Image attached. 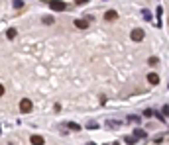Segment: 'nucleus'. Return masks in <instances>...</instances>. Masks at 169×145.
I'll return each instance as SVG.
<instances>
[{"mask_svg":"<svg viewBox=\"0 0 169 145\" xmlns=\"http://www.w3.org/2000/svg\"><path fill=\"white\" fill-rule=\"evenodd\" d=\"M148 63L153 67V65H157V63H159V59H157V57H150V59H148Z\"/></svg>","mask_w":169,"mask_h":145,"instance_id":"obj_13","label":"nucleus"},{"mask_svg":"<svg viewBox=\"0 0 169 145\" xmlns=\"http://www.w3.org/2000/svg\"><path fill=\"white\" fill-rule=\"evenodd\" d=\"M132 39L134 41H142L143 39V30H132Z\"/></svg>","mask_w":169,"mask_h":145,"instance_id":"obj_4","label":"nucleus"},{"mask_svg":"<svg viewBox=\"0 0 169 145\" xmlns=\"http://www.w3.org/2000/svg\"><path fill=\"white\" fill-rule=\"evenodd\" d=\"M32 108H33L32 100H28V98L20 100V112H22V114H30V112H32Z\"/></svg>","mask_w":169,"mask_h":145,"instance_id":"obj_1","label":"nucleus"},{"mask_svg":"<svg viewBox=\"0 0 169 145\" xmlns=\"http://www.w3.org/2000/svg\"><path fill=\"white\" fill-rule=\"evenodd\" d=\"M116 16H118V14H116V10H108V12L104 14V18H106L108 22H110V20H116Z\"/></svg>","mask_w":169,"mask_h":145,"instance_id":"obj_8","label":"nucleus"},{"mask_svg":"<svg viewBox=\"0 0 169 145\" xmlns=\"http://www.w3.org/2000/svg\"><path fill=\"white\" fill-rule=\"evenodd\" d=\"M161 14H163V8L157 6V18H159V22H161Z\"/></svg>","mask_w":169,"mask_h":145,"instance_id":"obj_20","label":"nucleus"},{"mask_svg":"<svg viewBox=\"0 0 169 145\" xmlns=\"http://www.w3.org/2000/svg\"><path fill=\"white\" fill-rule=\"evenodd\" d=\"M12 6H14V8H18V10H20V8H24V2H14Z\"/></svg>","mask_w":169,"mask_h":145,"instance_id":"obj_21","label":"nucleus"},{"mask_svg":"<svg viewBox=\"0 0 169 145\" xmlns=\"http://www.w3.org/2000/svg\"><path fill=\"white\" fill-rule=\"evenodd\" d=\"M143 116H146V118H150V116H153V110H146V112H143Z\"/></svg>","mask_w":169,"mask_h":145,"instance_id":"obj_22","label":"nucleus"},{"mask_svg":"<svg viewBox=\"0 0 169 145\" xmlns=\"http://www.w3.org/2000/svg\"><path fill=\"white\" fill-rule=\"evenodd\" d=\"M112 145H120V143H112Z\"/></svg>","mask_w":169,"mask_h":145,"instance_id":"obj_25","label":"nucleus"},{"mask_svg":"<svg viewBox=\"0 0 169 145\" xmlns=\"http://www.w3.org/2000/svg\"><path fill=\"white\" fill-rule=\"evenodd\" d=\"M132 137H134V139H136V137L146 139V137H148V133H146V130H142V127H136V130H134V133H132Z\"/></svg>","mask_w":169,"mask_h":145,"instance_id":"obj_3","label":"nucleus"},{"mask_svg":"<svg viewBox=\"0 0 169 145\" xmlns=\"http://www.w3.org/2000/svg\"><path fill=\"white\" fill-rule=\"evenodd\" d=\"M43 24H53V18L51 16H45V18H43Z\"/></svg>","mask_w":169,"mask_h":145,"instance_id":"obj_18","label":"nucleus"},{"mask_svg":"<svg viewBox=\"0 0 169 145\" xmlns=\"http://www.w3.org/2000/svg\"><path fill=\"white\" fill-rule=\"evenodd\" d=\"M87 127H89V130H97V127H98V124H94V122H91V124H87Z\"/></svg>","mask_w":169,"mask_h":145,"instance_id":"obj_19","label":"nucleus"},{"mask_svg":"<svg viewBox=\"0 0 169 145\" xmlns=\"http://www.w3.org/2000/svg\"><path fill=\"white\" fill-rule=\"evenodd\" d=\"M128 122H132V124H140V118H138V116H130Z\"/></svg>","mask_w":169,"mask_h":145,"instance_id":"obj_16","label":"nucleus"},{"mask_svg":"<svg viewBox=\"0 0 169 145\" xmlns=\"http://www.w3.org/2000/svg\"><path fill=\"white\" fill-rule=\"evenodd\" d=\"M67 127H69L71 132H81V125L75 124V122H67Z\"/></svg>","mask_w":169,"mask_h":145,"instance_id":"obj_9","label":"nucleus"},{"mask_svg":"<svg viewBox=\"0 0 169 145\" xmlns=\"http://www.w3.org/2000/svg\"><path fill=\"white\" fill-rule=\"evenodd\" d=\"M4 96V84H0V98Z\"/></svg>","mask_w":169,"mask_h":145,"instance_id":"obj_23","label":"nucleus"},{"mask_svg":"<svg viewBox=\"0 0 169 145\" xmlns=\"http://www.w3.org/2000/svg\"><path fill=\"white\" fill-rule=\"evenodd\" d=\"M148 82L150 84H159V75L157 72H150L148 75Z\"/></svg>","mask_w":169,"mask_h":145,"instance_id":"obj_5","label":"nucleus"},{"mask_svg":"<svg viewBox=\"0 0 169 145\" xmlns=\"http://www.w3.org/2000/svg\"><path fill=\"white\" fill-rule=\"evenodd\" d=\"M0 133H2V127H0Z\"/></svg>","mask_w":169,"mask_h":145,"instance_id":"obj_26","label":"nucleus"},{"mask_svg":"<svg viewBox=\"0 0 169 145\" xmlns=\"http://www.w3.org/2000/svg\"><path fill=\"white\" fill-rule=\"evenodd\" d=\"M6 35H8V39H14V37L18 35V32H16L14 27H10V30H8V32H6Z\"/></svg>","mask_w":169,"mask_h":145,"instance_id":"obj_10","label":"nucleus"},{"mask_svg":"<svg viewBox=\"0 0 169 145\" xmlns=\"http://www.w3.org/2000/svg\"><path fill=\"white\" fill-rule=\"evenodd\" d=\"M165 137H167V133H163V135H157L153 141H156V143H161V141H165Z\"/></svg>","mask_w":169,"mask_h":145,"instance_id":"obj_12","label":"nucleus"},{"mask_svg":"<svg viewBox=\"0 0 169 145\" xmlns=\"http://www.w3.org/2000/svg\"><path fill=\"white\" fill-rule=\"evenodd\" d=\"M49 8H51L53 12H65L67 4H65V2H59V0H53L51 4H49Z\"/></svg>","mask_w":169,"mask_h":145,"instance_id":"obj_2","label":"nucleus"},{"mask_svg":"<svg viewBox=\"0 0 169 145\" xmlns=\"http://www.w3.org/2000/svg\"><path fill=\"white\" fill-rule=\"evenodd\" d=\"M75 27H79V30H87V27H89V22L87 20H75Z\"/></svg>","mask_w":169,"mask_h":145,"instance_id":"obj_7","label":"nucleus"},{"mask_svg":"<svg viewBox=\"0 0 169 145\" xmlns=\"http://www.w3.org/2000/svg\"><path fill=\"white\" fill-rule=\"evenodd\" d=\"M153 114H156V116H157V120H161L163 124H165V122H167V118H165V116H163L161 112H153Z\"/></svg>","mask_w":169,"mask_h":145,"instance_id":"obj_14","label":"nucleus"},{"mask_svg":"<svg viewBox=\"0 0 169 145\" xmlns=\"http://www.w3.org/2000/svg\"><path fill=\"white\" fill-rule=\"evenodd\" d=\"M87 145H97V143H94V141H89V143H87Z\"/></svg>","mask_w":169,"mask_h":145,"instance_id":"obj_24","label":"nucleus"},{"mask_svg":"<svg viewBox=\"0 0 169 145\" xmlns=\"http://www.w3.org/2000/svg\"><path fill=\"white\" fill-rule=\"evenodd\" d=\"M108 124H110V127H114V130L120 127V122H116V120H114V122H108Z\"/></svg>","mask_w":169,"mask_h":145,"instance_id":"obj_17","label":"nucleus"},{"mask_svg":"<svg viewBox=\"0 0 169 145\" xmlns=\"http://www.w3.org/2000/svg\"><path fill=\"white\" fill-rule=\"evenodd\" d=\"M142 14H143V20H146V22H150V20H151V14L148 12V10H143Z\"/></svg>","mask_w":169,"mask_h":145,"instance_id":"obj_15","label":"nucleus"},{"mask_svg":"<svg viewBox=\"0 0 169 145\" xmlns=\"http://www.w3.org/2000/svg\"><path fill=\"white\" fill-rule=\"evenodd\" d=\"M124 141H126L128 145H136V141H138V139H134L132 135H126V137H124Z\"/></svg>","mask_w":169,"mask_h":145,"instance_id":"obj_11","label":"nucleus"},{"mask_svg":"<svg viewBox=\"0 0 169 145\" xmlns=\"http://www.w3.org/2000/svg\"><path fill=\"white\" fill-rule=\"evenodd\" d=\"M30 141H32V145H43V143H45V139L41 137V135H32Z\"/></svg>","mask_w":169,"mask_h":145,"instance_id":"obj_6","label":"nucleus"}]
</instances>
